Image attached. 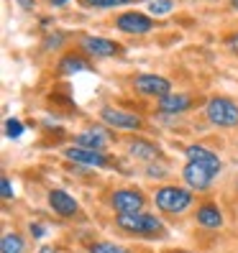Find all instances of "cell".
I'll return each instance as SVG.
<instances>
[{
  "mask_svg": "<svg viewBox=\"0 0 238 253\" xmlns=\"http://www.w3.org/2000/svg\"><path fill=\"white\" fill-rule=\"evenodd\" d=\"M118 228L123 233L131 235H143V238H156L164 233V225L156 215H148V212H136V215H118Z\"/></svg>",
  "mask_w": 238,
  "mask_h": 253,
  "instance_id": "cell-1",
  "label": "cell"
},
{
  "mask_svg": "<svg viewBox=\"0 0 238 253\" xmlns=\"http://www.w3.org/2000/svg\"><path fill=\"white\" fill-rule=\"evenodd\" d=\"M207 121L218 128H233L238 126V105L231 97H210L205 105Z\"/></svg>",
  "mask_w": 238,
  "mask_h": 253,
  "instance_id": "cell-2",
  "label": "cell"
},
{
  "mask_svg": "<svg viewBox=\"0 0 238 253\" xmlns=\"http://www.w3.org/2000/svg\"><path fill=\"white\" fill-rule=\"evenodd\" d=\"M154 200H156L159 210H164L169 215H180L192 205V195L187 189H180V187H161Z\"/></svg>",
  "mask_w": 238,
  "mask_h": 253,
  "instance_id": "cell-3",
  "label": "cell"
},
{
  "mask_svg": "<svg viewBox=\"0 0 238 253\" xmlns=\"http://www.w3.org/2000/svg\"><path fill=\"white\" fill-rule=\"evenodd\" d=\"M115 28L123 34H131V36H143L154 28V21L146 16V13H139V10H128V13H121L115 18Z\"/></svg>",
  "mask_w": 238,
  "mask_h": 253,
  "instance_id": "cell-4",
  "label": "cell"
},
{
  "mask_svg": "<svg viewBox=\"0 0 238 253\" xmlns=\"http://www.w3.org/2000/svg\"><path fill=\"white\" fill-rule=\"evenodd\" d=\"M100 118L108 128H118V130H139L143 126V121L136 113H128V110H121V108H102Z\"/></svg>",
  "mask_w": 238,
  "mask_h": 253,
  "instance_id": "cell-5",
  "label": "cell"
},
{
  "mask_svg": "<svg viewBox=\"0 0 238 253\" xmlns=\"http://www.w3.org/2000/svg\"><path fill=\"white\" fill-rule=\"evenodd\" d=\"M143 195L139 189H118L110 197V205L118 215H136L143 210Z\"/></svg>",
  "mask_w": 238,
  "mask_h": 253,
  "instance_id": "cell-6",
  "label": "cell"
},
{
  "mask_svg": "<svg viewBox=\"0 0 238 253\" xmlns=\"http://www.w3.org/2000/svg\"><path fill=\"white\" fill-rule=\"evenodd\" d=\"M133 84H136V90H139L141 95H146V97H159V100H161V97L172 95L169 80L156 77V74H141V77L133 80Z\"/></svg>",
  "mask_w": 238,
  "mask_h": 253,
  "instance_id": "cell-7",
  "label": "cell"
},
{
  "mask_svg": "<svg viewBox=\"0 0 238 253\" xmlns=\"http://www.w3.org/2000/svg\"><path fill=\"white\" fill-rule=\"evenodd\" d=\"M113 141V133L105 126H95V128H87L77 136V143L85 148H95V151H105L108 143Z\"/></svg>",
  "mask_w": 238,
  "mask_h": 253,
  "instance_id": "cell-8",
  "label": "cell"
},
{
  "mask_svg": "<svg viewBox=\"0 0 238 253\" xmlns=\"http://www.w3.org/2000/svg\"><path fill=\"white\" fill-rule=\"evenodd\" d=\"M64 156L74 164H82V167H93V169H100L105 167L108 159L102 151H95V148H85V146H77V148H67Z\"/></svg>",
  "mask_w": 238,
  "mask_h": 253,
  "instance_id": "cell-9",
  "label": "cell"
},
{
  "mask_svg": "<svg viewBox=\"0 0 238 253\" xmlns=\"http://www.w3.org/2000/svg\"><path fill=\"white\" fill-rule=\"evenodd\" d=\"M185 154H187V161H195V164H200V167H205L210 174H220V159H218V154H213L210 148H205V146H187L185 148Z\"/></svg>",
  "mask_w": 238,
  "mask_h": 253,
  "instance_id": "cell-10",
  "label": "cell"
},
{
  "mask_svg": "<svg viewBox=\"0 0 238 253\" xmlns=\"http://www.w3.org/2000/svg\"><path fill=\"white\" fill-rule=\"evenodd\" d=\"M182 174H185V182H187L192 189H197V192H205L207 187H210L213 176H215V174H210L205 167H200V164H195V161H187Z\"/></svg>",
  "mask_w": 238,
  "mask_h": 253,
  "instance_id": "cell-11",
  "label": "cell"
},
{
  "mask_svg": "<svg viewBox=\"0 0 238 253\" xmlns=\"http://www.w3.org/2000/svg\"><path fill=\"white\" fill-rule=\"evenodd\" d=\"M49 205H51V210L56 215H62V217H72V215H77V210H80L77 200H74L72 195H67L64 189H51L49 192Z\"/></svg>",
  "mask_w": 238,
  "mask_h": 253,
  "instance_id": "cell-12",
  "label": "cell"
},
{
  "mask_svg": "<svg viewBox=\"0 0 238 253\" xmlns=\"http://www.w3.org/2000/svg\"><path fill=\"white\" fill-rule=\"evenodd\" d=\"M82 49L87 54H93V56H115L118 51H121V46H118L115 41L102 39V36H85L82 39Z\"/></svg>",
  "mask_w": 238,
  "mask_h": 253,
  "instance_id": "cell-13",
  "label": "cell"
},
{
  "mask_svg": "<svg viewBox=\"0 0 238 253\" xmlns=\"http://www.w3.org/2000/svg\"><path fill=\"white\" fill-rule=\"evenodd\" d=\"M197 222L207 230H218L223 225V215L218 210V205H202L197 210Z\"/></svg>",
  "mask_w": 238,
  "mask_h": 253,
  "instance_id": "cell-14",
  "label": "cell"
},
{
  "mask_svg": "<svg viewBox=\"0 0 238 253\" xmlns=\"http://www.w3.org/2000/svg\"><path fill=\"white\" fill-rule=\"evenodd\" d=\"M190 105H192V100L187 95H167L159 100L161 113H185V110H190Z\"/></svg>",
  "mask_w": 238,
  "mask_h": 253,
  "instance_id": "cell-15",
  "label": "cell"
},
{
  "mask_svg": "<svg viewBox=\"0 0 238 253\" xmlns=\"http://www.w3.org/2000/svg\"><path fill=\"white\" fill-rule=\"evenodd\" d=\"M87 67V59L85 56H80V54H67V56H62V62H59V72L62 74H74V72H85Z\"/></svg>",
  "mask_w": 238,
  "mask_h": 253,
  "instance_id": "cell-16",
  "label": "cell"
},
{
  "mask_svg": "<svg viewBox=\"0 0 238 253\" xmlns=\"http://www.w3.org/2000/svg\"><path fill=\"white\" fill-rule=\"evenodd\" d=\"M131 154L139 159H159V146L148 141H131Z\"/></svg>",
  "mask_w": 238,
  "mask_h": 253,
  "instance_id": "cell-17",
  "label": "cell"
},
{
  "mask_svg": "<svg viewBox=\"0 0 238 253\" xmlns=\"http://www.w3.org/2000/svg\"><path fill=\"white\" fill-rule=\"evenodd\" d=\"M0 251L3 253H23V238L18 233H8L0 241Z\"/></svg>",
  "mask_w": 238,
  "mask_h": 253,
  "instance_id": "cell-18",
  "label": "cell"
},
{
  "mask_svg": "<svg viewBox=\"0 0 238 253\" xmlns=\"http://www.w3.org/2000/svg\"><path fill=\"white\" fill-rule=\"evenodd\" d=\"M172 0H148V13L151 16H167V13L172 10Z\"/></svg>",
  "mask_w": 238,
  "mask_h": 253,
  "instance_id": "cell-19",
  "label": "cell"
},
{
  "mask_svg": "<svg viewBox=\"0 0 238 253\" xmlns=\"http://www.w3.org/2000/svg\"><path fill=\"white\" fill-rule=\"evenodd\" d=\"M90 253H128L123 246H115V243H108V241H100V243H93L90 246Z\"/></svg>",
  "mask_w": 238,
  "mask_h": 253,
  "instance_id": "cell-20",
  "label": "cell"
},
{
  "mask_svg": "<svg viewBox=\"0 0 238 253\" xmlns=\"http://www.w3.org/2000/svg\"><path fill=\"white\" fill-rule=\"evenodd\" d=\"M131 0H85V5L90 8H100V10H108V8H118V5H128Z\"/></svg>",
  "mask_w": 238,
  "mask_h": 253,
  "instance_id": "cell-21",
  "label": "cell"
},
{
  "mask_svg": "<svg viewBox=\"0 0 238 253\" xmlns=\"http://www.w3.org/2000/svg\"><path fill=\"white\" fill-rule=\"evenodd\" d=\"M5 133H8L10 138H18L21 133H23V126H21V121H13V118H10V121H5Z\"/></svg>",
  "mask_w": 238,
  "mask_h": 253,
  "instance_id": "cell-22",
  "label": "cell"
},
{
  "mask_svg": "<svg viewBox=\"0 0 238 253\" xmlns=\"http://www.w3.org/2000/svg\"><path fill=\"white\" fill-rule=\"evenodd\" d=\"M0 195H3V200H10V197H13V184H10L8 176H3V179H0Z\"/></svg>",
  "mask_w": 238,
  "mask_h": 253,
  "instance_id": "cell-23",
  "label": "cell"
},
{
  "mask_svg": "<svg viewBox=\"0 0 238 253\" xmlns=\"http://www.w3.org/2000/svg\"><path fill=\"white\" fill-rule=\"evenodd\" d=\"M226 46H228L233 54H238V34H233V36H228V39H226Z\"/></svg>",
  "mask_w": 238,
  "mask_h": 253,
  "instance_id": "cell-24",
  "label": "cell"
},
{
  "mask_svg": "<svg viewBox=\"0 0 238 253\" xmlns=\"http://www.w3.org/2000/svg\"><path fill=\"white\" fill-rule=\"evenodd\" d=\"M16 3H18L23 10H31V8L36 5V0H16Z\"/></svg>",
  "mask_w": 238,
  "mask_h": 253,
  "instance_id": "cell-25",
  "label": "cell"
},
{
  "mask_svg": "<svg viewBox=\"0 0 238 253\" xmlns=\"http://www.w3.org/2000/svg\"><path fill=\"white\" fill-rule=\"evenodd\" d=\"M31 233H34L36 238H41V235L47 233V230H44V225H31Z\"/></svg>",
  "mask_w": 238,
  "mask_h": 253,
  "instance_id": "cell-26",
  "label": "cell"
},
{
  "mask_svg": "<svg viewBox=\"0 0 238 253\" xmlns=\"http://www.w3.org/2000/svg\"><path fill=\"white\" fill-rule=\"evenodd\" d=\"M49 3H51V5H56V8H59V5H67V3H69V0H49Z\"/></svg>",
  "mask_w": 238,
  "mask_h": 253,
  "instance_id": "cell-27",
  "label": "cell"
},
{
  "mask_svg": "<svg viewBox=\"0 0 238 253\" xmlns=\"http://www.w3.org/2000/svg\"><path fill=\"white\" fill-rule=\"evenodd\" d=\"M39 253H56V251H54V248H41Z\"/></svg>",
  "mask_w": 238,
  "mask_h": 253,
  "instance_id": "cell-28",
  "label": "cell"
},
{
  "mask_svg": "<svg viewBox=\"0 0 238 253\" xmlns=\"http://www.w3.org/2000/svg\"><path fill=\"white\" fill-rule=\"evenodd\" d=\"M231 5H233V8L238 10V0H231Z\"/></svg>",
  "mask_w": 238,
  "mask_h": 253,
  "instance_id": "cell-29",
  "label": "cell"
},
{
  "mask_svg": "<svg viewBox=\"0 0 238 253\" xmlns=\"http://www.w3.org/2000/svg\"><path fill=\"white\" fill-rule=\"evenodd\" d=\"M182 253H187V251H182Z\"/></svg>",
  "mask_w": 238,
  "mask_h": 253,
  "instance_id": "cell-30",
  "label": "cell"
}]
</instances>
